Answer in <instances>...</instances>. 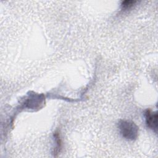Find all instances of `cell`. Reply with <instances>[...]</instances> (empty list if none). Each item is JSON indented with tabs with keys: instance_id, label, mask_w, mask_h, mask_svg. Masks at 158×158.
<instances>
[{
	"instance_id": "6da1fadb",
	"label": "cell",
	"mask_w": 158,
	"mask_h": 158,
	"mask_svg": "<svg viewBox=\"0 0 158 158\" xmlns=\"http://www.w3.org/2000/svg\"><path fill=\"white\" fill-rule=\"evenodd\" d=\"M120 134L128 140L136 139L138 133V128L135 123L127 120H120L118 125Z\"/></svg>"
},
{
	"instance_id": "7a4b0ae2",
	"label": "cell",
	"mask_w": 158,
	"mask_h": 158,
	"mask_svg": "<svg viewBox=\"0 0 158 158\" xmlns=\"http://www.w3.org/2000/svg\"><path fill=\"white\" fill-rule=\"evenodd\" d=\"M146 122L149 128L155 131L157 128V114L156 112H152L151 110H147L145 112Z\"/></svg>"
},
{
	"instance_id": "3957f363",
	"label": "cell",
	"mask_w": 158,
	"mask_h": 158,
	"mask_svg": "<svg viewBox=\"0 0 158 158\" xmlns=\"http://www.w3.org/2000/svg\"><path fill=\"white\" fill-rule=\"evenodd\" d=\"M55 138V142H56V148L54 150V155L56 156V154H59L60 151L62 147V142L60 138V135L59 132H56L54 135Z\"/></svg>"
},
{
	"instance_id": "277c9868",
	"label": "cell",
	"mask_w": 158,
	"mask_h": 158,
	"mask_svg": "<svg viewBox=\"0 0 158 158\" xmlns=\"http://www.w3.org/2000/svg\"><path fill=\"white\" fill-rule=\"evenodd\" d=\"M136 2L135 1H125L122 2L121 6L122 9L123 10H127L130 9L131 7L134 6V4Z\"/></svg>"
}]
</instances>
